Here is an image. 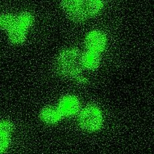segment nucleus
<instances>
[{"mask_svg": "<svg viewBox=\"0 0 154 154\" xmlns=\"http://www.w3.org/2000/svg\"><path fill=\"white\" fill-rule=\"evenodd\" d=\"M60 6L71 20L82 22L97 16L103 9L104 2L99 0H69L61 2Z\"/></svg>", "mask_w": 154, "mask_h": 154, "instance_id": "f257e3e1", "label": "nucleus"}, {"mask_svg": "<svg viewBox=\"0 0 154 154\" xmlns=\"http://www.w3.org/2000/svg\"><path fill=\"white\" fill-rule=\"evenodd\" d=\"M82 54L79 49L75 48H66L60 51L55 62L57 73L60 76L73 80L82 75Z\"/></svg>", "mask_w": 154, "mask_h": 154, "instance_id": "f03ea898", "label": "nucleus"}, {"mask_svg": "<svg viewBox=\"0 0 154 154\" xmlns=\"http://www.w3.org/2000/svg\"><path fill=\"white\" fill-rule=\"evenodd\" d=\"M103 122V117L100 109L94 105L85 107L80 113L79 123L83 130L93 132L99 130Z\"/></svg>", "mask_w": 154, "mask_h": 154, "instance_id": "7ed1b4c3", "label": "nucleus"}, {"mask_svg": "<svg viewBox=\"0 0 154 154\" xmlns=\"http://www.w3.org/2000/svg\"><path fill=\"white\" fill-rule=\"evenodd\" d=\"M85 42L87 51L100 54L106 48L107 38L102 32L93 30L87 34Z\"/></svg>", "mask_w": 154, "mask_h": 154, "instance_id": "20e7f679", "label": "nucleus"}, {"mask_svg": "<svg viewBox=\"0 0 154 154\" xmlns=\"http://www.w3.org/2000/svg\"><path fill=\"white\" fill-rule=\"evenodd\" d=\"M80 101L72 95L65 96L59 100L57 109L63 117H70L75 115L80 109Z\"/></svg>", "mask_w": 154, "mask_h": 154, "instance_id": "39448f33", "label": "nucleus"}, {"mask_svg": "<svg viewBox=\"0 0 154 154\" xmlns=\"http://www.w3.org/2000/svg\"><path fill=\"white\" fill-rule=\"evenodd\" d=\"M83 68L89 70H94L98 68L100 64V54L86 51L82 54Z\"/></svg>", "mask_w": 154, "mask_h": 154, "instance_id": "423d86ee", "label": "nucleus"}, {"mask_svg": "<svg viewBox=\"0 0 154 154\" xmlns=\"http://www.w3.org/2000/svg\"><path fill=\"white\" fill-rule=\"evenodd\" d=\"M40 119L45 123L53 125L61 120L62 116L57 108L48 106L42 109L40 112Z\"/></svg>", "mask_w": 154, "mask_h": 154, "instance_id": "0eeeda50", "label": "nucleus"}, {"mask_svg": "<svg viewBox=\"0 0 154 154\" xmlns=\"http://www.w3.org/2000/svg\"><path fill=\"white\" fill-rule=\"evenodd\" d=\"M25 37V30L20 27L19 25L11 30L9 33V38L12 42L14 43H20L22 42Z\"/></svg>", "mask_w": 154, "mask_h": 154, "instance_id": "6e6552de", "label": "nucleus"}, {"mask_svg": "<svg viewBox=\"0 0 154 154\" xmlns=\"http://www.w3.org/2000/svg\"><path fill=\"white\" fill-rule=\"evenodd\" d=\"M33 22V16L28 13L23 12L21 14L17 20V23L19 26L24 30H26L32 25Z\"/></svg>", "mask_w": 154, "mask_h": 154, "instance_id": "1a4fd4ad", "label": "nucleus"}, {"mask_svg": "<svg viewBox=\"0 0 154 154\" xmlns=\"http://www.w3.org/2000/svg\"><path fill=\"white\" fill-rule=\"evenodd\" d=\"M0 25L4 29L12 30L17 25V20L11 16H5L0 19Z\"/></svg>", "mask_w": 154, "mask_h": 154, "instance_id": "9d476101", "label": "nucleus"}, {"mask_svg": "<svg viewBox=\"0 0 154 154\" xmlns=\"http://www.w3.org/2000/svg\"><path fill=\"white\" fill-rule=\"evenodd\" d=\"M12 131V126L8 122L0 123V134L5 136L11 133Z\"/></svg>", "mask_w": 154, "mask_h": 154, "instance_id": "9b49d317", "label": "nucleus"}, {"mask_svg": "<svg viewBox=\"0 0 154 154\" xmlns=\"http://www.w3.org/2000/svg\"><path fill=\"white\" fill-rule=\"evenodd\" d=\"M7 145V141L5 136L0 134V152L5 150Z\"/></svg>", "mask_w": 154, "mask_h": 154, "instance_id": "f8f14e48", "label": "nucleus"}]
</instances>
